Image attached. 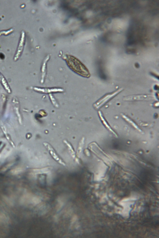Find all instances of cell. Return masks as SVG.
<instances>
[{
    "label": "cell",
    "instance_id": "7",
    "mask_svg": "<svg viewBox=\"0 0 159 238\" xmlns=\"http://www.w3.org/2000/svg\"><path fill=\"white\" fill-rule=\"evenodd\" d=\"M0 57L2 59H3L4 58V56L2 54H0Z\"/></svg>",
    "mask_w": 159,
    "mask_h": 238
},
{
    "label": "cell",
    "instance_id": "6",
    "mask_svg": "<svg viewBox=\"0 0 159 238\" xmlns=\"http://www.w3.org/2000/svg\"><path fill=\"white\" fill-rule=\"evenodd\" d=\"M99 114L100 117V118H101V120L103 123V124H104V125L105 126V127H106L107 128V129H108L111 132H112L117 137V135H116V133L111 129V128L107 124V122L104 119V117H103L102 116V114L101 112H100V111H99Z\"/></svg>",
    "mask_w": 159,
    "mask_h": 238
},
{
    "label": "cell",
    "instance_id": "1",
    "mask_svg": "<svg viewBox=\"0 0 159 238\" xmlns=\"http://www.w3.org/2000/svg\"><path fill=\"white\" fill-rule=\"evenodd\" d=\"M66 61L69 68L75 73L84 77H90V73L86 67L75 57L68 55Z\"/></svg>",
    "mask_w": 159,
    "mask_h": 238
},
{
    "label": "cell",
    "instance_id": "4",
    "mask_svg": "<svg viewBox=\"0 0 159 238\" xmlns=\"http://www.w3.org/2000/svg\"><path fill=\"white\" fill-rule=\"evenodd\" d=\"M151 99V96L148 95H139L131 96L124 98V100H146Z\"/></svg>",
    "mask_w": 159,
    "mask_h": 238
},
{
    "label": "cell",
    "instance_id": "5",
    "mask_svg": "<svg viewBox=\"0 0 159 238\" xmlns=\"http://www.w3.org/2000/svg\"><path fill=\"white\" fill-rule=\"evenodd\" d=\"M0 82L3 87L8 93H11V91L6 79L0 73Z\"/></svg>",
    "mask_w": 159,
    "mask_h": 238
},
{
    "label": "cell",
    "instance_id": "2",
    "mask_svg": "<svg viewBox=\"0 0 159 238\" xmlns=\"http://www.w3.org/2000/svg\"><path fill=\"white\" fill-rule=\"evenodd\" d=\"M122 90V88H120L112 93L107 94L105 95L94 104V107L96 109L100 108L110 99L120 92Z\"/></svg>",
    "mask_w": 159,
    "mask_h": 238
},
{
    "label": "cell",
    "instance_id": "3",
    "mask_svg": "<svg viewBox=\"0 0 159 238\" xmlns=\"http://www.w3.org/2000/svg\"><path fill=\"white\" fill-rule=\"evenodd\" d=\"M43 144L48 150L50 154L55 161L60 164L64 165H65V163L58 156L54 148L49 143L47 142H44Z\"/></svg>",
    "mask_w": 159,
    "mask_h": 238
}]
</instances>
